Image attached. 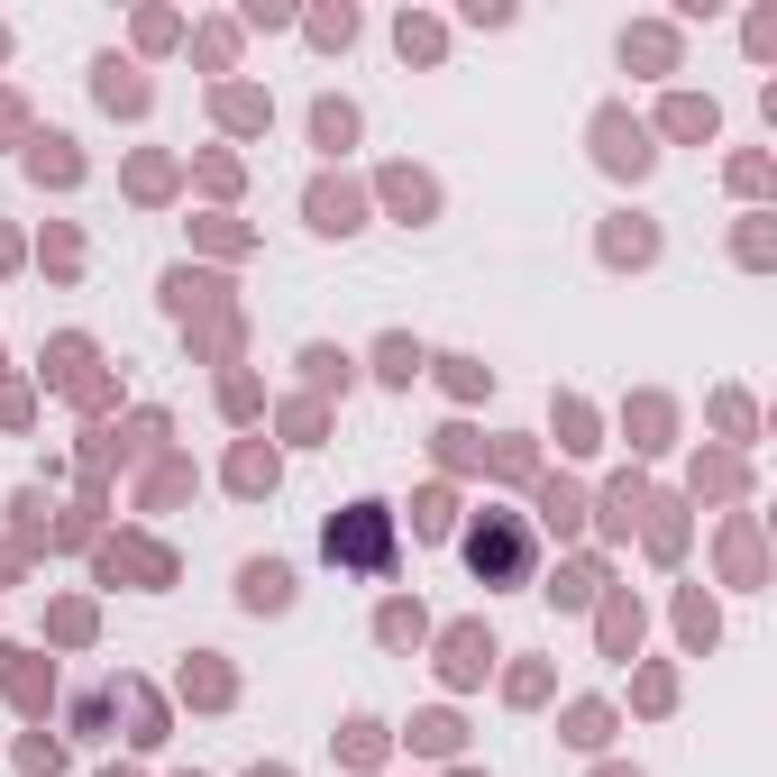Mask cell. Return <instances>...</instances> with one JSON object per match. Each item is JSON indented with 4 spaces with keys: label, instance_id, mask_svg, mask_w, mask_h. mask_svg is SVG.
I'll return each instance as SVG.
<instances>
[{
    "label": "cell",
    "instance_id": "obj_7",
    "mask_svg": "<svg viewBox=\"0 0 777 777\" xmlns=\"http://www.w3.org/2000/svg\"><path fill=\"white\" fill-rule=\"evenodd\" d=\"M28 165H37V174H55V183L73 174V156H64V137H47V146H37V156H28Z\"/></svg>",
    "mask_w": 777,
    "mask_h": 777
},
{
    "label": "cell",
    "instance_id": "obj_1",
    "mask_svg": "<svg viewBox=\"0 0 777 777\" xmlns=\"http://www.w3.org/2000/svg\"><path fill=\"white\" fill-rule=\"evenodd\" d=\"M329 559L385 576V568H393V512H385V503H348L339 522H329Z\"/></svg>",
    "mask_w": 777,
    "mask_h": 777
},
{
    "label": "cell",
    "instance_id": "obj_2",
    "mask_svg": "<svg viewBox=\"0 0 777 777\" xmlns=\"http://www.w3.org/2000/svg\"><path fill=\"white\" fill-rule=\"evenodd\" d=\"M467 559H476V576H494V585H522V576H531V531L503 512V522H485V531L467 540Z\"/></svg>",
    "mask_w": 777,
    "mask_h": 777
},
{
    "label": "cell",
    "instance_id": "obj_3",
    "mask_svg": "<svg viewBox=\"0 0 777 777\" xmlns=\"http://www.w3.org/2000/svg\"><path fill=\"white\" fill-rule=\"evenodd\" d=\"M604 165H622V174H641V165H650V146H641V129H622V120H604Z\"/></svg>",
    "mask_w": 777,
    "mask_h": 777
},
{
    "label": "cell",
    "instance_id": "obj_6",
    "mask_svg": "<svg viewBox=\"0 0 777 777\" xmlns=\"http://www.w3.org/2000/svg\"><path fill=\"white\" fill-rule=\"evenodd\" d=\"M485 658H494L485 641H476V632H458V641H449V677H476V668H485Z\"/></svg>",
    "mask_w": 777,
    "mask_h": 777
},
{
    "label": "cell",
    "instance_id": "obj_4",
    "mask_svg": "<svg viewBox=\"0 0 777 777\" xmlns=\"http://www.w3.org/2000/svg\"><path fill=\"white\" fill-rule=\"evenodd\" d=\"M238 585H247V604H256V613H275V604L293 595V576H284V568H247Z\"/></svg>",
    "mask_w": 777,
    "mask_h": 777
},
{
    "label": "cell",
    "instance_id": "obj_5",
    "mask_svg": "<svg viewBox=\"0 0 777 777\" xmlns=\"http://www.w3.org/2000/svg\"><path fill=\"white\" fill-rule=\"evenodd\" d=\"M101 101H110V110H137L146 83H129V64H101Z\"/></svg>",
    "mask_w": 777,
    "mask_h": 777
}]
</instances>
